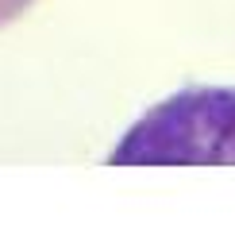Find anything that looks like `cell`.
I'll return each mask as SVG.
<instances>
[{
  "instance_id": "obj_1",
  "label": "cell",
  "mask_w": 235,
  "mask_h": 251,
  "mask_svg": "<svg viewBox=\"0 0 235 251\" xmlns=\"http://www.w3.org/2000/svg\"><path fill=\"white\" fill-rule=\"evenodd\" d=\"M112 166H235V89L189 85L123 131Z\"/></svg>"
}]
</instances>
